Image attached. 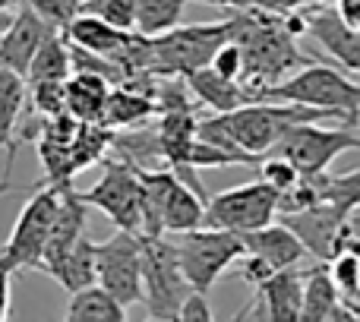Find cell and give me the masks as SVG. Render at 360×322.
<instances>
[{
  "instance_id": "obj_22",
  "label": "cell",
  "mask_w": 360,
  "mask_h": 322,
  "mask_svg": "<svg viewBox=\"0 0 360 322\" xmlns=\"http://www.w3.org/2000/svg\"><path fill=\"white\" fill-rule=\"evenodd\" d=\"M108 79L95 73H86V70H73V73L63 79V105H67V114L82 124H98L101 120V108H105L108 98Z\"/></svg>"
},
{
  "instance_id": "obj_32",
  "label": "cell",
  "mask_w": 360,
  "mask_h": 322,
  "mask_svg": "<svg viewBox=\"0 0 360 322\" xmlns=\"http://www.w3.org/2000/svg\"><path fill=\"white\" fill-rule=\"evenodd\" d=\"M266 161H262V171H259V180H266L269 186H275V190H288V186L294 183V180L300 177V171L291 165L288 158H281V155H262Z\"/></svg>"
},
{
  "instance_id": "obj_25",
  "label": "cell",
  "mask_w": 360,
  "mask_h": 322,
  "mask_svg": "<svg viewBox=\"0 0 360 322\" xmlns=\"http://www.w3.org/2000/svg\"><path fill=\"white\" fill-rule=\"evenodd\" d=\"M127 307L117 304L101 285H86L70 294L67 322H124Z\"/></svg>"
},
{
  "instance_id": "obj_36",
  "label": "cell",
  "mask_w": 360,
  "mask_h": 322,
  "mask_svg": "<svg viewBox=\"0 0 360 322\" xmlns=\"http://www.w3.org/2000/svg\"><path fill=\"white\" fill-rule=\"evenodd\" d=\"M326 0H259L256 6H266V10H275V13H297V10H307V6H319Z\"/></svg>"
},
{
  "instance_id": "obj_24",
  "label": "cell",
  "mask_w": 360,
  "mask_h": 322,
  "mask_svg": "<svg viewBox=\"0 0 360 322\" xmlns=\"http://www.w3.org/2000/svg\"><path fill=\"white\" fill-rule=\"evenodd\" d=\"M202 209L205 202L186 183H180L174 174V183L168 186L162 202V228L168 234H184V231L202 228Z\"/></svg>"
},
{
  "instance_id": "obj_41",
  "label": "cell",
  "mask_w": 360,
  "mask_h": 322,
  "mask_svg": "<svg viewBox=\"0 0 360 322\" xmlns=\"http://www.w3.org/2000/svg\"><path fill=\"white\" fill-rule=\"evenodd\" d=\"M6 22H10V10H0V32L6 29Z\"/></svg>"
},
{
  "instance_id": "obj_31",
  "label": "cell",
  "mask_w": 360,
  "mask_h": 322,
  "mask_svg": "<svg viewBox=\"0 0 360 322\" xmlns=\"http://www.w3.org/2000/svg\"><path fill=\"white\" fill-rule=\"evenodd\" d=\"M22 4H29L38 16L48 19V22L60 32L67 29V22L79 13V0H22Z\"/></svg>"
},
{
  "instance_id": "obj_30",
  "label": "cell",
  "mask_w": 360,
  "mask_h": 322,
  "mask_svg": "<svg viewBox=\"0 0 360 322\" xmlns=\"http://www.w3.org/2000/svg\"><path fill=\"white\" fill-rule=\"evenodd\" d=\"M32 89V111L38 117H57V114H67L63 105V82L57 79H44V82H25Z\"/></svg>"
},
{
  "instance_id": "obj_40",
  "label": "cell",
  "mask_w": 360,
  "mask_h": 322,
  "mask_svg": "<svg viewBox=\"0 0 360 322\" xmlns=\"http://www.w3.org/2000/svg\"><path fill=\"white\" fill-rule=\"evenodd\" d=\"M22 0H0V10H16Z\"/></svg>"
},
{
  "instance_id": "obj_17",
  "label": "cell",
  "mask_w": 360,
  "mask_h": 322,
  "mask_svg": "<svg viewBox=\"0 0 360 322\" xmlns=\"http://www.w3.org/2000/svg\"><path fill=\"white\" fill-rule=\"evenodd\" d=\"M300 319H313V322H329V319H345L354 322L360 319L357 310L342 304L335 285H332L329 266H316L310 272H304V297H300Z\"/></svg>"
},
{
  "instance_id": "obj_28",
  "label": "cell",
  "mask_w": 360,
  "mask_h": 322,
  "mask_svg": "<svg viewBox=\"0 0 360 322\" xmlns=\"http://www.w3.org/2000/svg\"><path fill=\"white\" fill-rule=\"evenodd\" d=\"M326 266H329L332 285H335L342 304L360 313V259H357V253H351V250L348 253H338V256H332Z\"/></svg>"
},
{
  "instance_id": "obj_15",
  "label": "cell",
  "mask_w": 360,
  "mask_h": 322,
  "mask_svg": "<svg viewBox=\"0 0 360 322\" xmlns=\"http://www.w3.org/2000/svg\"><path fill=\"white\" fill-rule=\"evenodd\" d=\"M86 209L89 205L79 199L73 183L57 186V209H54V218H51V231H48V240H44V253H41V262H38V272H44L51 262H57L86 234Z\"/></svg>"
},
{
  "instance_id": "obj_42",
  "label": "cell",
  "mask_w": 360,
  "mask_h": 322,
  "mask_svg": "<svg viewBox=\"0 0 360 322\" xmlns=\"http://www.w3.org/2000/svg\"><path fill=\"white\" fill-rule=\"evenodd\" d=\"M0 193H6V190H0Z\"/></svg>"
},
{
  "instance_id": "obj_34",
  "label": "cell",
  "mask_w": 360,
  "mask_h": 322,
  "mask_svg": "<svg viewBox=\"0 0 360 322\" xmlns=\"http://www.w3.org/2000/svg\"><path fill=\"white\" fill-rule=\"evenodd\" d=\"M209 67L215 70V73L228 76V79H240V48H237V41H231L228 38V41L212 54Z\"/></svg>"
},
{
  "instance_id": "obj_23",
  "label": "cell",
  "mask_w": 360,
  "mask_h": 322,
  "mask_svg": "<svg viewBox=\"0 0 360 322\" xmlns=\"http://www.w3.org/2000/svg\"><path fill=\"white\" fill-rule=\"evenodd\" d=\"M44 275H51V278L70 294L86 288V285H92L95 281V243L82 234L60 259L51 262V266L44 269Z\"/></svg>"
},
{
  "instance_id": "obj_20",
  "label": "cell",
  "mask_w": 360,
  "mask_h": 322,
  "mask_svg": "<svg viewBox=\"0 0 360 322\" xmlns=\"http://www.w3.org/2000/svg\"><path fill=\"white\" fill-rule=\"evenodd\" d=\"M155 114H158V105L152 95L130 86H111L98 124H105L108 130H133V127H143Z\"/></svg>"
},
{
  "instance_id": "obj_29",
  "label": "cell",
  "mask_w": 360,
  "mask_h": 322,
  "mask_svg": "<svg viewBox=\"0 0 360 322\" xmlns=\"http://www.w3.org/2000/svg\"><path fill=\"white\" fill-rule=\"evenodd\" d=\"M79 13H89L114 29H133L130 0H79Z\"/></svg>"
},
{
  "instance_id": "obj_11",
  "label": "cell",
  "mask_w": 360,
  "mask_h": 322,
  "mask_svg": "<svg viewBox=\"0 0 360 322\" xmlns=\"http://www.w3.org/2000/svg\"><path fill=\"white\" fill-rule=\"evenodd\" d=\"M95 285H101L117 304H143L139 278V234L120 231L105 243H95Z\"/></svg>"
},
{
  "instance_id": "obj_27",
  "label": "cell",
  "mask_w": 360,
  "mask_h": 322,
  "mask_svg": "<svg viewBox=\"0 0 360 322\" xmlns=\"http://www.w3.org/2000/svg\"><path fill=\"white\" fill-rule=\"evenodd\" d=\"M133 6V32L139 35H162L184 19L186 0H130Z\"/></svg>"
},
{
  "instance_id": "obj_38",
  "label": "cell",
  "mask_w": 360,
  "mask_h": 322,
  "mask_svg": "<svg viewBox=\"0 0 360 322\" xmlns=\"http://www.w3.org/2000/svg\"><path fill=\"white\" fill-rule=\"evenodd\" d=\"M6 313H10V269L0 256V319H6Z\"/></svg>"
},
{
  "instance_id": "obj_1",
  "label": "cell",
  "mask_w": 360,
  "mask_h": 322,
  "mask_svg": "<svg viewBox=\"0 0 360 322\" xmlns=\"http://www.w3.org/2000/svg\"><path fill=\"white\" fill-rule=\"evenodd\" d=\"M234 13L237 16H228V29L231 41L240 48V82L250 92L313 63V57L297 48V38L304 35V19L297 13H275L266 6H247Z\"/></svg>"
},
{
  "instance_id": "obj_35",
  "label": "cell",
  "mask_w": 360,
  "mask_h": 322,
  "mask_svg": "<svg viewBox=\"0 0 360 322\" xmlns=\"http://www.w3.org/2000/svg\"><path fill=\"white\" fill-rule=\"evenodd\" d=\"M240 259H243V266H240V278L247 281V285H253V288L259 285L262 278H269V275L275 272V269H269L266 262H262L259 256H253V253H243Z\"/></svg>"
},
{
  "instance_id": "obj_16",
  "label": "cell",
  "mask_w": 360,
  "mask_h": 322,
  "mask_svg": "<svg viewBox=\"0 0 360 322\" xmlns=\"http://www.w3.org/2000/svg\"><path fill=\"white\" fill-rule=\"evenodd\" d=\"M243 253H253L266 262L269 269H288V266H300L307 259V250L285 224H262V228L243 231Z\"/></svg>"
},
{
  "instance_id": "obj_19",
  "label": "cell",
  "mask_w": 360,
  "mask_h": 322,
  "mask_svg": "<svg viewBox=\"0 0 360 322\" xmlns=\"http://www.w3.org/2000/svg\"><path fill=\"white\" fill-rule=\"evenodd\" d=\"M184 86L196 95L199 105L212 108V111H231V108H240L247 105L250 98V89L243 86L240 79H228V76L215 73L212 67H199L193 73L184 76Z\"/></svg>"
},
{
  "instance_id": "obj_14",
  "label": "cell",
  "mask_w": 360,
  "mask_h": 322,
  "mask_svg": "<svg viewBox=\"0 0 360 322\" xmlns=\"http://www.w3.org/2000/svg\"><path fill=\"white\" fill-rule=\"evenodd\" d=\"M54 32V25L48 19H41L29 4H19L16 13H10V22L0 32V67L13 70V73L25 76L32 54L38 51V44Z\"/></svg>"
},
{
  "instance_id": "obj_7",
  "label": "cell",
  "mask_w": 360,
  "mask_h": 322,
  "mask_svg": "<svg viewBox=\"0 0 360 322\" xmlns=\"http://www.w3.org/2000/svg\"><path fill=\"white\" fill-rule=\"evenodd\" d=\"M139 278H143V304L149 316L165 322L177 319V307L186 297L190 285L177 266L174 243L165 240V234H139Z\"/></svg>"
},
{
  "instance_id": "obj_8",
  "label": "cell",
  "mask_w": 360,
  "mask_h": 322,
  "mask_svg": "<svg viewBox=\"0 0 360 322\" xmlns=\"http://www.w3.org/2000/svg\"><path fill=\"white\" fill-rule=\"evenodd\" d=\"M360 146V136L354 127H338V130H326L316 127V120H304V124H291L266 155L288 158L300 174H319L329 171V165L345 152H354Z\"/></svg>"
},
{
  "instance_id": "obj_4",
  "label": "cell",
  "mask_w": 360,
  "mask_h": 322,
  "mask_svg": "<svg viewBox=\"0 0 360 322\" xmlns=\"http://www.w3.org/2000/svg\"><path fill=\"white\" fill-rule=\"evenodd\" d=\"M231 38L228 19L221 22H196V25H171L168 32L149 38V73L152 76H180L199 67H209L212 54Z\"/></svg>"
},
{
  "instance_id": "obj_18",
  "label": "cell",
  "mask_w": 360,
  "mask_h": 322,
  "mask_svg": "<svg viewBox=\"0 0 360 322\" xmlns=\"http://www.w3.org/2000/svg\"><path fill=\"white\" fill-rule=\"evenodd\" d=\"M256 297L266 304V316L272 322H297L300 319V297H304V272L297 266L275 269L269 278L253 288Z\"/></svg>"
},
{
  "instance_id": "obj_26",
  "label": "cell",
  "mask_w": 360,
  "mask_h": 322,
  "mask_svg": "<svg viewBox=\"0 0 360 322\" xmlns=\"http://www.w3.org/2000/svg\"><path fill=\"white\" fill-rule=\"evenodd\" d=\"M73 73L70 67V44H67V35L60 29H54L41 44L38 51L32 54L29 67H25V82H44V79H57L63 82L67 76Z\"/></svg>"
},
{
  "instance_id": "obj_21",
  "label": "cell",
  "mask_w": 360,
  "mask_h": 322,
  "mask_svg": "<svg viewBox=\"0 0 360 322\" xmlns=\"http://www.w3.org/2000/svg\"><path fill=\"white\" fill-rule=\"evenodd\" d=\"M25 98H29V86L19 73L13 70L0 67V158H4V149H6V165H13L16 158V124L22 117V108H25ZM0 190H10V180H0Z\"/></svg>"
},
{
  "instance_id": "obj_12",
  "label": "cell",
  "mask_w": 360,
  "mask_h": 322,
  "mask_svg": "<svg viewBox=\"0 0 360 322\" xmlns=\"http://www.w3.org/2000/svg\"><path fill=\"white\" fill-rule=\"evenodd\" d=\"M79 199L86 205H92V209L105 212L114 221V228L139 234V224H143V212H139V177L130 161H124V158L105 161V174L98 177V183L89 186L86 193H79Z\"/></svg>"
},
{
  "instance_id": "obj_2",
  "label": "cell",
  "mask_w": 360,
  "mask_h": 322,
  "mask_svg": "<svg viewBox=\"0 0 360 322\" xmlns=\"http://www.w3.org/2000/svg\"><path fill=\"white\" fill-rule=\"evenodd\" d=\"M323 117H335V114L316 111L307 105H291V101H247V105L231 108V111H218L215 117L196 120V139L221 146L237 155H247L259 165V158L272 149L275 139L291 124Z\"/></svg>"
},
{
  "instance_id": "obj_9",
  "label": "cell",
  "mask_w": 360,
  "mask_h": 322,
  "mask_svg": "<svg viewBox=\"0 0 360 322\" xmlns=\"http://www.w3.org/2000/svg\"><path fill=\"white\" fill-rule=\"evenodd\" d=\"M275 202H278V190L269 186L266 180L240 183L234 190L215 193V196L205 199L202 224L205 228H224L234 231V234H243V231H253L275 221Z\"/></svg>"
},
{
  "instance_id": "obj_13",
  "label": "cell",
  "mask_w": 360,
  "mask_h": 322,
  "mask_svg": "<svg viewBox=\"0 0 360 322\" xmlns=\"http://www.w3.org/2000/svg\"><path fill=\"white\" fill-rule=\"evenodd\" d=\"M304 19V32L313 35L326 51L332 54V60L338 67H345V73H360V29L348 25L338 10L329 6H307V13H300Z\"/></svg>"
},
{
  "instance_id": "obj_39",
  "label": "cell",
  "mask_w": 360,
  "mask_h": 322,
  "mask_svg": "<svg viewBox=\"0 0 360 322\" xmlns=\"http://www.w3.org/2000/svg\"><path fill=\"white\" fill-rule=\"evenodd\" d=\"M193 4L218 6V10H247V6H256L259 0H193Z\"/></svg>"
},
{
  "instance_id": "obj_10",
  "label": "cell",
  "mask_w": 360,
  "mask_h": 322,
  "mask_svg": "<svg viewBox=\"0 0 360 322\" xmlns=\"http://www.w3.org/2000/svg\"><path fill=\"white\" fill-rule=\"evenodd\" d=\"M57 209V186L41 183L35 190V196L22 205L16 224H13L10 240L0 247L6 269L10 272H22V269H38L44 253V240L51 231V218Z\"/></svg>"
},
{
  "instance_id": "obj_5",
  "label": "cell",
  "mask_w": 360,
  "mask_h": 322,
  "mask_svg": "<svg viewBox=\"0 0 360 322\" xmlns=\"http://www.w3.org/2000/svg\"><path fill=\"white\" fill-rule=\"evenodd\" d=\"M300 243L307 256L329 262L338 253H357V209H345L335 202H313L297 212L275 215Z\"/></svg>"
},
{
  "instance_id": "obj_6",
  "label": "cell",
  "mask_w": 360,
  "mask_h": 322,
  "mask_svg": "<svg viewBox=\"0 0 360 322\" xmlns=\"http://www.w3.org/2000/svg\"><path fill=\"white\" fill-rule=\"evenodd\" d=\"M174 243L177 266L193 291H209L231 266L243 256L240 234L224 228H193L184 231Z\"/></svg>"
},
{
  "instance_id": "obj_33",
  "label": "cell",
  "mask_w": 360,
  "mask_h": 322,
  "mask_svg": "<svg viewBox=\"0 0 360 322\" xmlns=\"http://www.w3.org/2000/svg\"><path fill=\"white\" fill-rule=\"evenodd\" d=\"M177 319H190V322H212V319H215L205 291H193V288H190V291H186V297L180 300V307H177Z\"/></svg>"
},
{
  "instance_id": "obj_3",
  "label": "cell",
  "mask_w": 360,
  "mask_h": 322,
  "mask_svg": "<svg viewBox=\"0 0 360 322\" xmlns=\"http://www.w3.org/2000/svg\"><path fill=\"white\" fill-rule=\"evenodd\" d=\"M253 101H291V105H307L316 111H329L345 120V127L357 130L360 114V86L351 73L326 63L313 60L300 67L294 76L272 82V86L253 89Z\"/></svg>"
},
{
  "instance_id": "obj_37",
  "label": "cell",
  "mask_w": 360,
  "mask_h": 322,
  "mask_svg": "<svg viewBox=\"0 0 360 322\" xmlns=\"http://www.w3.org/2000/svg\"><path fill=\"white\" fill-rule=\"evenodd\" d=\"M335 10L348 25L360 29V0H335Z\"/></svg>"
}]
</instances>
